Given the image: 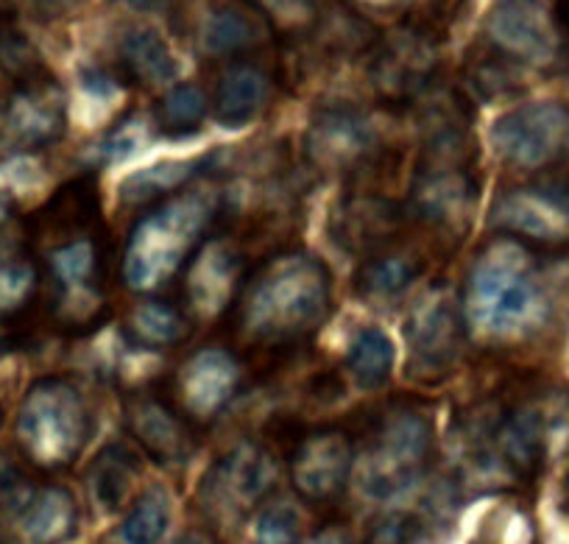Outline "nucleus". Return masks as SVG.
I'll list each match as a JSON object with an SVG mask.
<instances>
[{"mask_svg": "<svg viewBox=\"0 0 569 544\" xmlns=\"http://www.w3.org/2000/svg\"><path fill=\"white\" fill-rule=\"evenodd\" d=\"M416 279V263L405 255H377L360 268L358 288L369 296H393Z\"/></svg>", "mask_w": 569, "mask_h": 544, "instance_id": "nucleus-30", "label": "nucleus"}, {"mask_svg": "<svg viewBox=\"0 0 569 544\" xmlns=\"http://www.w3.org/2000/svg\"><path fill=\"white\" fill-rule=\"evenodd\" d=\"M330 296V274L316 257L282 255L240 296L238 329L257 346L293 344L325 324Z\"/></svg>", "mask_w": 569, "mask_h": 544, "instance_id": "nucleus-1", "label": "nucleus"}, {"mask_svg": "<svg viewBox=\"0 0 569 544\" xmlns=\"http://www.w3.org/2000/svg\"><path fill=\"white\" fill-rule=\"evenodd\" d=\"M118 68L137 87L168 85L179 73L177 57L154 29L126 31L118 46Z\"/></svg>", "mask_w": 569, "mask_h": 544, "instance_id": "nucleus-20", "label": "nucleus"}, {"mask_svg": "<svg viewBox=\"0 0 569 544\" xmlns=\"http://www.w3.org/2000/svg\"><path fill=\"white\" fill-rule=\"evenodd\" d=\"M129 333L137 344L154 346V349H168L182 340H188L190 322L179 307L171 301L149 299L137 305L129 316Z\"/></svg>", "mask_w": 569, "mask_h": 544, "instance_id": "nucleus-24", "label": "nucleus"}, {"mask_svg": "<svg viewBox=\"0 0 569 544\" xmlns=\"http://www.w3.org/2000/svg\"><path fill=\"white\" fill-rule=\"evenodd\" d=\"M210 112L204 90L196 85H177L157 101L154 126L162 137L182 140V137L196 135Z\"/></svg>", "mask_w": 569, "mask_h": 544, "instance_id": "nucleus-26", "label": "nucleus"}, {"mask_svg": "<svg viewBox=\"0 0 569 544\" xmlns=\"http://www.w3.org/2000/svg\"><path fill=\"white\" fill-rule=\"evenodd\" d=\"M177 544H212V542L204 536H182Z\"/></svg>", "mask_w": 569, "mask_h": 544, "instance_id": "nucleus-39", "label": "nucleus"}, {"mask_svg": "<svg viewBox=\"0 0 569 544\" xmlns=\"http://www.w3.org/2000/svg\"><path fill=\"white\" fill-rule=\"evenodd\" d=\"M0 68L7 70L18 85L48 73L37 48L18 26L14 12H7V9H0Z\"/></svg>", "mask_w": 569, "mask_h": 544, "instance_id": "nucleus-29", "label": "nucleus"}, {"mask_svg": "<svg viewBox=\"0 0 569 544\" xmlns=\"http://www.w3.org/2000/svg\"><path fill=\"white\" fill-rule=\"evenodd\" d=\"M9 137L26 148H48L59 142L68 129L64 90L51 73L18 85L3 112Z\"/></svg>", "mask_w": 569, "mask_h": 544, "instance_id": "nucleus-13", "label": "nucleus"}, {"mask_svg": "<svg viewBox=\"0 0 569 544\" xmlns=\"http://www.w3.org/2000/svg\"><path fill=\"white\" fill-rule=\"evenodd\" d=\"M260 37L257 20L251 18L246 9L223 7L210 14L201 31V46L210 57H227V53H238L243 48H251Z\"/></svg>", "mask_w": 569, "mask_h": 544, "instance_id": "nucleus-28", "label": "nucleus"}, {"mask_svg": "<svg viewBox=\"0 0 569 544\" xmlns=\"http://www.w3.org/2000/svg\"><path fill=\"white\" fill-rule=\"evenodd\" d=\"M491 146L519 170H547L569 159V107L530 101L500 115L491 126Z\"/></svg>", "mask_w": 569, "mask_h": 544, "instance_id": "nucleus-6", "label": "nucleus"}, {"mask_svg": "<svg viewBox=\"0 0 569 544\" xmlns=\"http://www.w3.org/2000/svg\"><path fill=\"white\" fill-rule=\"evenodd\" d=\"M126 427L157 464L179 466L193 455V422L182 414L173 399L160 394H140L126 405Z\"/></svg>", "mask_w": 569, "mask_h": 544, "instance_id": "nucleus-9", "label": "nucleus"}, {"mask_svg": "<svg viewBox=\"0 0 569 544\" xmlns=\"http://www.w3.org/2000/svg\"><path fill=\"white\" fill-rule=\"evenodd\" d=\"M271 81L254 62H234L221 73L212 98V115L223 129H246L268 107Z\"/></svg>", "mask_w": 569, "mask_h": 544, "instance_id": "nucleus-18", "label": "nucleus"}, {"mask_svg": "<svg viewBox=\"0 0 569 544\" xmlns=\"http://www.w3.org/2000/svg\"><path fill=\"white\" fill-rule=\"evenodd\" d=\"M40 274L29 260L0 263V313H14L34 296Z\"/></svg>", "mask_w": 569, "mask_h": 544, "instance_id": "nucleus-32", "label": "nucleus"}, {"mask_svg": "<svg viewBox=\"0 0 569 544\" xmlns=\"http://www.w3.org/2000/svg\"><path fill=\"white\" fill-rule=\"evenodd\" d=\"M310 544H347V538L336 531H327V533H319V536H316Z\"/></svg>", "mask_w": 569, "mask_h": 544, "instance_id": "nucleus-38", "label": "nucleus"}, {"mask_svg": "<svg viewBox=\"0 0 569 544\" xmlns=\"http://www.w3.org/2000/svg\"><path fill=\"white\" fill-rule=\"evenodd\" d=\"M240 263L243 257L227 240L201 244L188 271V294L193 310H199L201 316H216L232 301V296L238 294Z\"/></svg>", "mask_w": 569, "mask_h": 544, "instance_id": "nucleus-17", "label": "nucleus"}, {"mask_svg": "<svg viewBox=\"0 0 569 544\" xmlns=\"http://www.w3.org/2000/svg\"><path fill=\"white\" fill-rule=\"evenodd\" d=\"M18 438L42 469L73 464L90 438V416L79 388L62 377L37 380L20 405Z\"/></svg>", "mask_w": 569, "mask_h": 544, "instance_id": "nucleus-5", "label": "nucleus"}, {"mask_svg": "<svg viewBox=\"0 0 569 544\" xmlns=\"http://www.w3.org/2000/svg\"><path fill=\"white\" fill-rule=\"evenodd\" d=\"M433 453V427L419 411L393 408L371 425L352 475L371 500H393L421 481Z\"/></svg>", "mask_w": 569, "mask_h": 544, "instance_id": "nucleus-3", "label": "nucleus"}, {"mask_svg": "<svg viewBox=\"0 0 569 544\" xmlns=\"http://www.w3.org/2000/svg\"><path fill=\"white\" fill-rule=\"evenodd\" d=\"M26 544H59L76 531L79 511L68 488H34L29 503L14 516Z\"/></svg>", "mask_w": 569, "mask_h": 544, "instance_id": "nucleus-19", "label": "nucleus"}, {"mask_svg": "<svg viewBox=\"0 0 569 544\" xmlns=\"http://www.w3.org/2000/svg\"><path fill=\"white\" fill-rule=\"evenodd\" d=\"M541 313V288L517 244L495 246L475 263L463 290V316L486 333L506 335L530 327Z\"/></svg>", "mask_w": 569, "mask_h": 544, "instance_id": "nucleus-4", "label": "nucleus"}, {"mask_svg": "<svg viewBox=\"0 0 569 544\" xmlns=\"http://www.w3.org/2000/svg\"><path fill=\"white\" fill-rule=\"evenodd\" d=\"M212 165V157L188 159V162H157L151 168H142L131 174L129 179L120 185V201L123 205H146L154 207L160 201L171 199V194H179L188 188L190 181Z\"/></svg>", "mask_w": 569, "mask_h": 544, "instance_id": "nucleus-21", "label": "nucleus"}, {"mask_svg": "<svg viewBox=\"0 0 569 544\" xmlns=\"http://www.w3.org/2000/svg\"><path fill=\"white\" fill-rule=\"evenodd\" d=\"M81 85L90 92H98V96H109L114 90V79L109 73H103V70H84L81 73Z\"/></svg>", "mask_w": 569, "mask_h": 544, "instance_id": "nucleus-36", "label": "nucleus"}, {"mask_svg": "<svg viewBox=\"0 0 569 544\" xmlns=\"http://www.w3.org/2000/svg\"><path fill=\"white\" fill-rule=\"evenodd\" d=\"M393 360V340L380 327H363L349 346L347 369L360 388H380L391 377Z\"/></svg>", "mask_w": 569, "mask_h": 544, "instance_id": "nucleus-27", "label": "nucleus"}, {"mask_svg": "<svg viewBox=\"0 0 569 544\" xmlns=\"http://www.w3.org/2000/svg\"><path fill=\"white\" fill-rule=\"evenodd\" d=\"M123 3L129 9H137V12H160L171 0H123Z\"/></svg>", "mask_w": 569, "mask_h": 544, "instance_id": "nucleus-37", "label": "nucleus"}, {"mask_svg": "<svg viewBox=\"0 0 569 544\" xmlns=\"http://www.w3.org/2000/svg\"><path fill=\"white\" fill-rule=\"evenodd\" d=\"M240 386V369L229 352L201 349L179 369L173 403L190 422H210L221 414Z\"/></svg>", "mask_w": 569, "mask_h": 544, "instance_id": "nucleus-11", "label": "nucleus"}, {"mask_svg": "<svg viewBox=\"0 0 569 544\" xmlns=\"http://www.w3.org/2000/svg\"><path fill=\"white\" fill-rule=\"evenodd\" d=\"M142 146V129L137 123H123L118 126L114 131H109L107 140L98 146V162L109 165V162H120V159L131 157L137 148Z\"/></svg>", "mask_w": 569, "mask_h": 544, "instance_id": "nucleus-33", "label": "nucleus"}, {"mask_svg": "<svg viewBox=\"0 0 569 544\" xmlns=\"http://www.w3.org/2000/svg\"><path fill=\"white\" fill-rule=\"evenodd\" d=\"M491 455L511 472H530L541 455V425L533 411H513L491 431Z\"/></svg>", "mask_w": 569, "mask_h": 544, "instance_id": "nucleus-23", "label": "nucleus"}, {"mask_svg": "<svg viewBox=\"0 0 569 544\" xmlns=\"http://www.w3.org/2000/svg\"><path fill=\"white\" fill-rule=\"evenodd\" d=\"M491 224L525 244H569V179H541L497 199Z\"/></svg>", "mask_w": 569, "mask_h": 544, "instance_id": "nucleus-7", "label": "nucleus"}, {"mask_svg": "<svg viewBox=\"0 0 569 544\" xmlns=\"http://www.w3.org/2000/svg\"><path fill=\"white\" fill-rule=\"evenodd\" d=\"M375 146L377 137L369 118L349 107H330L316 115L305 137V151L321 170L355 168L369 159Z\"/></svg>", "mask_w": 569, "mask_h": 544, "instance_id": "nucleus-16", "label": "nucleus"}, {"mask_svg": "<svg viewBox=\"0 0 569 544\" xmlns=\"http://www.w3.org/2000/svg\"><path fill=\"white\" fill-rule=\"evenodd\" d=\"M137 475H140V461L134 458V453L126 449L123 444H109L107 449L98 453V458L90 466V475H87L92 503L103 514L118 511L126 503V497H129Z\"/></svg>", "mask_w": 569, "mask_h": 544, "instance_id": "nucleus-22", "label": "nucleus"}, {"mask_svg": "<svg viewBox=\"0 0 569 544\" xmlns=\"http://www.w3.org/2000/svg\"><path fill=\"white\" fill-rule=\"evenodd\" d=\"M277 481V464L260 444H238L204 477V500L223 511H243L260 503Z\"/></svg>", "mask_w": 569, "mask_h": 544, "instance_id": "nucleus-14", "label": "nucleus"}, {"mask_svg": "<svg viewBox=\"0 0 569 544\" xmlns=\"http://www.w3.org/2000/svg\"><path fill=\"white\" fill-rule=\"evenodd\" d=\"M439 37L427 26L408 23L375 48L371 81L391 103H413L430 90L439 70L436 59Z\"/></svg>", "mask_w": 569, "mask_h": 544, "instance_id": "nucleus-8", "label": "nucleus"}, {"mask_svg": "<svg viewBox=\"0 0 569 544\" xmlns=\"http://www.w3.org/2000/svg\"><path fill=\"white\" fill-rule=\"evenodd\" d=\"M419 538V522L410 514H388L375 525L366 544H416Z\"/></svg>", "mask_w": 569, "mask_h": 544, "instance_id": "nucleus-34", "label": "nucleus"}, {"mask_svg": "<svg viewBox=\"0 0 569 544\" xmlns=\"http://www.w3.org/2000/svg\"><path fill=\"white\" fill-rule=\"evenodd\" d=\"M486 37L511 62L545 65L556 57V31L536 0H497L486 18Z\"/></svg>", "mask_w": 569, "mask_h": 544, "instance_id": "nucleus-10", "label": "nucleus"}, {"mask_svg": "<svg viewBox=\"0 0 569 544\" xmlns=\"http://www.w3.org/2000/svg\"><path fill=\"white\" fill-rule=\"evenodd\" d=\"M463 301L458 305L447 290H430L408 318L410 355L425 372H445L456 363L463 344Z\"/></svg>", "mask_w": 569, "mask_h": 544, "instance_id": "nucleus-12", "label": "nucleus"}, {"mask_svg": "<svg viewBox=\"0 0 569 544\" xmlns=\"http://www.w3.org/2000/svg\"><path fill=\"white\" fill-rule=\"evenodd\" d=\"M31 3H34L42 14H48V18H62V14L84 7L87 0H31Z\"/></svg>", "mask_w": 569, "mask_h": 544, "instance_id": "nucleus-35", "label": "nucleus"}, {"mask_svg": "<svg viewBox=\"0 0 569 544\" xmlns=\"http://www.w3.org/2000/svg\"><path fill=\"white\" fill-rule=\"evenodd\" d=\"M355 469V449L347 433L316 431L297 447L291 481L302 497L313 503L338 497Z\"/></svg>", "mask_w": 569, "mask_h": 544, "instance_id": "nucleus-15", "label": "nucleus"}, {"mask_svg": "<svg viewBox=\"0 0 569 544\" xmlns=\"http://www.w3.org/2000/svg\"><path fill=\"white\" fill-rule=\"evenodd\" d=\"M251 538L254 544H302V514L293 503L273 500L254 514Z\"/></svg>", "mask_w": 569, "mask_h": 544, "instance_id": "nucleus-31", "label": "nucleus"}, {"mask_svg": "<svg viewBox=\"0 0 569 544\" xmlns=\"http://www.w3.org/2000/svg\"><path fill=\"white\" fill-rule=\"evenodd\" d=\"M171 527V497L166 488L154 486L142 492L109 544H160Z\"/></svg>", "mask_w": 569, "mask_h": 544, "instance_id": "nucleus-25", "label": "nucleus"}, {"mask_svg": "<svg viewBox=\"0 0 569 544\" xmlns=\"http://www.w3.org/2000/svg\"><path fill=\"white\" fill-rule=\"evenodd\" d=\"M216 218L207 194H173L134 224L123 255V279L134 290H157L196 257Z\"/></svg>", "mask_w": 569, "mask_h": 544, "instance_id": "nucleus-2", "label": "nucleus"}]
</instances>
